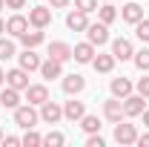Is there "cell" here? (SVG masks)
Instances as JSON below:
<instances>
[{
    "instance_id": "obj_27",
    "label": "cell",
    "mask_w": 149,
    "mask_h": 147,
    "mask_svg": "<svg viewBox=\"0 0 149 147\" xmlns=\"http://www.w3.org/2000/svg\"><path fill=\"white\" fill-rule=\"evenodd\" d=\"M20 144H26V147H37V144H43V136H37L35 130L29 127V130H26V136H20Z\"/></svg>"
},
{
    "instance_id": "obj_21",
    "label": "cell",
    "mask_w": 149,
    "mask_h": 147,
    "mask_svg": "<svg viewBox=\"0 0 149 147\" xmlns=\"http://www.w3.org/2000/svg\"><path fill=\"white\" fill-rule=\"evenodd\" d=\"M109 90L115 98H126V95H132V81L129 78H112Z\"/></svg>"
},
{
    "instance_id": "obj_11",
    "label": "cell",
    "mask_w": 149,
    "mask_h": 147,
    "mask_svg": "<svg viewBox=\"0 0 149 147\" xmlns=\"http://www.w3.org/2000/svg\"><path fill=\"white\" fill-rule=\"evenodd\" d=\"M26 98H29V104H35V107H40L43 101H49L46 84H29V87H26Z\"/></svg>"
},
{
    "instance_id": "obj_16",
    "label": "cell",
    "mask_w": 149,
    "mask_h": 147,
    "mask_svg": "<svg viewBox=\"0 0 149 147\" xmlns=\"http://www.w3.org/2000/svg\"><path fill=\"white\" fill-rule=\"evenodd\" d=\"M26 29H29V18H23V15H12V18L6 20V32L15 35V37H20Z\"/></svg>"
},
{
    "instance_id": "obj_6",
    "label": "cell",
    "mask_w": 149,
    "mask_h": 147,
    "mask_svg": "<svg viewBox=\"0 0 149 147\" xmlns=\"http://www.w3.org/2000/svg\"><path fill=\"white\" fill-rule=\"evenodd\" d=\"M63 118V107L55 104V101H43L40 104V121H46V124H57Z\"/></svg>"
},
{
    "instance_id": "obj_14",
    "label": "cell",
    "mask_w": 149,
    "mask_h": 147,
    "mask_svg": "<svg viewBox=\"0 0 149 147\" xmlns=\"http://www.w3.org/2000/svg\"><path fill=\"white\" fill-rule=\"evenodd\" d=\"M60 87H63L66 95H77V92H83V87H86V78L72 72V75H66V78H63V84H60Z\"/></svg>"
},
{
    "instance_id": "obj_9",
    "label": "cell",
    "mask_w": 149,
    "mask_h": 147,
    "mask_svg": "<svg viewBox=\"0 0 149 147\" xmlns=\"http://www.w3.org/2000/svg\"><path fill=\"white\" fill-rule=\"evenodd\" d=\"M112 55H115V61H129L135 55V49H132V43L126 37H115L112 40Z\"/></svg>"
},
{
    "instance_id": "obj_30",
    "label": "cell",
    "mask_w": 149,
    "mask_h": 147,
    "mask_svg": "<svg viewBox=\"0 0 149 147\" xmlns=\"http://www.w3.org/2000/svg\"><path fill=\"white\" fill-rule=\"evenodd\" d=\"M63 133H49V136H43V144H49V147H63Z\"/></svg>"
},
{
    "instance_id": "obj_34",
    "label": "cell",
    "mask_w": 149,
    "mask_h": 147,
    "mask_svg": "<svg viewBox=\"0 0 149 147\" xmlns=\"http://www.w3.org/2000/svg\"><path fill=\"white\" fill-rule=\"evenodd\" d=\"M69 3H72V0H49V6H52V9H66Z\"/></svg>"
},
{
    "instance_id": "obj_36",
    "label": "cell",
    "mask_w": 149,
    "mask_h": 147,
    "mask_svg": "<svg viewBox=\"0 0 149 147\" xmlns=\"http://www.w3.org/2000/svg\"><path fill=\"white\" fill-rule=\"evenodd\" d=\"M3 144L15 147V144H20V139H17V136H3Z\"/></svg>"
},
{
    "instance_id": "obj_29",
    "label": "cell",
    "mask_w": 149,
    "mask_h": 147,
    "mask_svg": "<svg viewBox=\"0 0 149 147\" xmlns=\"http://www.w3.org/2000/svg\"><path fill=\"white\" fill-rule=\"evenodd\" d=\"M135 35H138V40H149V20H138L135 23Z\"/></svg>"
},
{
    "instance_id": "obj_43",
    "label": "cell",
    "mask_w": 149,
    "mask_h": 147,
    "mask_svg": "<svg viewBox=\"0 0 149 147\" xmlns=\"http://www.w3.org/2000/svg\"><path fill=\"white\" fill-rule=\"evenodd\" d=\"M106 3H109V0H106Z\"/></svg>"
},
{
    "instance_id": "obj_19",
    "label": "cell",
    "mask_w": 149,
    "mask_h": 147,
    "mask_svg": "<svg viewBox=\"0 0 149 147\" xmlns=\"http://www.w3.org/2000/svg\"><path fill=\"white\" fill-rule=\"evenodd\" d=\"M0 107H6V110H15V107H20V90H15V87H6V90L0 92Z\"/></svg>"
},
{
    "instance_id": "obj_7",
    "label": "cell",
    "mask_w": 149,
    "mask_h": 147,
    "mask_svg": "<svg viewBox=\"0 0 149 147\" xmlns=\"http://www.w3.org/2000/svg\"><path fill=\"white\" fill-rule=\"evenodd\" d=\"M86 35H89V43L103 46V43L109 40V26H106V23H89V26H86Z\"/></svg>"
},
{
    "instance_id": "obj_41",
    "label": "cell",
    "mask_w": 149,
    "mask_h": 147,
    "mask_svg": "<svg viewBox=\"0 0 149 147\" xmlns=\"http://www.w3.org/2000/svg\"><path fill=\"white\" fill-rule=\"evenodd\" d=\"M3 6H6V0H0V9H3Z\"/></svg>"
},
{
    "instance_id": "obj_10",
    "label": "cell",
    "mask_w": 149,
    "mask_h": 147,
    "mask_svg": "<svg viewBox=\"0 0 149 147\" xmlns=\"http://www.w3.org/2000/svg\"><path fill=\"white\" fill-rule=\"evenodd\" d=\"M40 75H43L46 81L63 78V64H60V61H55V58H46V61L40 64Z\"/></svg>"
},
{
    "instance_id": "obj_15",
    "label": "cell",
    "mask_w": 149,
    "mask_h": 147,
    "mask_svg": "<svg viewBox=\"0 0 149 147\" xmlns=\"http://www.w3.org/2000/svg\"><path fill=\"white\" fill-rule=\"evenodd\" d=\"M72 58L77 61V64H92V58H95V43H77L72 49Z\"/></svg>"
},
{
    "instance_id": "obj_12",
    "label": "cell",
    "mask_w": 149,
    "mask_h": 147,
    "mask_svg": "<svg viewBox=\"0 0 149 147\" xmlns=\"http://www.w3.org/2000/svg\"><path fill=\"white\" fill-rule=\"evenodd\" d=\"M66 26L72 29V32H86V26H89V18H86V12H80V9H74L66 15Z\"/></svg>"
},
{
    "instance_id": "obj_4",
    "label": "cell",
    "mask_w": 149,
    "mask_h": 147,
    "mask_svg": "<svg viewBox=\"0 0 149 147\" xmlns=\"http://www.w3.org/2000/svg\"><path fill=\"white\" fill-rule=\"evenodd\" d=\"M103 115L109 118L112 124L123 121V118H126V112H123V101H120V98H115V95H112L109 101H103Z\"/></svg>"
},
{
    "instance_id": "obj_42",
    "label": "cell",
    "mask_w": 149,
    "mask_h": 147,
    "mask_svg": "<svg viewBox=\"0 0 149 147\" xmlns=\"http://www.w3.org/2000/svg\"><path fill=\"white\" fill-rule=\"evenodd\" d=\"M0 141H3V130H0Z\"/></svg>"
},
{
    "instance_id": "obj_31",
    "label": "cell",
    "mask_w": 149,
    "mask_h": 147,
    "mask_svg": "<svg viewBox=\"0 0 149 147\" xmlns=\"http://www.w3.org/2000/svg\"><path fill=\"white\" fill-rule=\"evenodd\" d=\"M74 9H80V12H95L97 9V0H74Z\"/></svg>"
},
{
    "instance_id": "obj_18",
    "label": "cell",
    "mask_w": 149,
    "mask_h": 147,
    "mask_svg": "<svg viewBox=\"0 0 149 147\" xmlns=\"http://www.w3.org/2000/svg\"><path fill=\"white\" fill-rule=\"evenodd\" d=\"M86 115V107H83V101H66V107H63V118H69V121H80Z\"/></svg>"
},
{
    "instance_id": "obj_25",
    "label": "cell",
    "mask_w": 149,
    "mask_h": 147,
    "mask_svg": "<svg viewBox=\"0 0 149 147\" xmlns=\"http://www.w3.org/2000/svg\"><path fill=\"white\" fill-rule=\"evenodd\" d=\"M80 127L86 130V133H100V118L97 115H83L80 118Z\"/></svg>"
},
{
    "instance_id": "obj_13",
    "label": "cell",
    "mask_w": 149,
    "mask_h": 147,
    "mask_svg": "<svg viewBox=\"0 0 149 147\" xmlns=\"http://www.w3.org/2000/svg\"><path fill=\"white\" fill-rule=\"evenodd\" d=\"M49 58H55V61H60V64H66V61L72 58V46L63 43V40H52V43H49Z\"/></svg>"
},
{
    "instance_id": "obj_23",
    "label": "cell",
    "mask_w": 149,
    "mask_h": 147,
    "mask_svg": "<svg viewBox=\"0 0 149 147\" xmlns=\"http://www.w3.org/2000/svg\"><path fill=\"white\" fill-rule=\"evenodd\" d=\"M20 40H23V46H26V49H35V46L43 43V29H32V32L26 29V32L20 35Z\"/></svg>"
},
{
    "instance_id": "obj_20",
    "label": "cell",
    "mask_w": 149,
    "mask_h": 147,
    "mask_svg": "<svg viewBox=\"0 0 149 147\" xmlns=\"http://www.w3.org/2000/svg\"><path fill=\"white\" fill-rule=\"evenodd\" d=\"M120 18L126 20V23H132V26H135L138 20L143 18V6H141V3H126V6L120 9Z\"/></svg>"
},
{
    "instance_id": "obj_8",
    "label": "cell",
    "mask_w": 149,
    "mask_h": 147,
    "mask_svg": "<svg viewBox=\"0 0 149 147\" xmlns=\"http://www.w3.org/2000/svg\"><path fill=\"white\" fill-rule=\"evenodd\" d=\"M6 87H15V90H26L29 87V72L17 66V69H9L6 72Z\"/></svg>"
},
{
    "instance_id": "obj_26",
    "label": "cell",
    "mask_w": 149,
    "mask_h": 147,
    "mask_svg": "<svg viewBox=\"0 0 149 147\" xmlns=\"http://www.w3.org/2000/svg\"><path fill=\"white\" fill-rule=\"evenodd\" d=\"M132 61H135V66H138L141 72H149V49L135 52V55H132Z\"/></svg>"
},
{
    "instance_id": "obj_2",
    "label": "cell",
    "mask_w": 149,
    "mask_h": 147,
    "mask_svg": "<svg viewBox=\"0 0 149 147\" xmlns=\"http://www.w3.org/2000/svg\"><path fill=\"white\" fill-rule=\"evenodd\" d=\"M49 23H52V6H32L29 9V26L46 29Z\"/></svg>"
},
{
    "instance_id": "obj_38",
    "label": "cell",
    "mask_w": 149,
    "mask_h": 147,
    "mask_svg": "<svg viewBox=\"0 0 149 147\" xmlns=\"http://www.w3.org/2000/svg\"><path fill=\"white\" fill-rule=\"evenodd\" d=\"M141 115H143V127H149V110H143Z\"/></svg>"
},
{
    "instance_id": "obj_33",
    "label": "cell",
    "mask_w": 149,
    "mask_h": 147,
    "mask_svg": "<svg viewBox=\"0 0 149 147\" xmlns=\"http://www.w3.org/2000/svg\"><path fill=\"white\" fill-rule=\"evenodd\" d=\"M138 92H141L143 98H149V75H143V78L138 81Z\"/></svg>"
},
{
    "instance_id": "obj_39",
    "label": "cell",
    "mask_w": 149,
    "mask_h": 147,
    "mask_svg": "<svg viewBox=\"0 0 149 147\" xmlns=\"http://www.w3.org/2000/svg\"><path fill=\"white\" fill-rule=\"evenodd\" d=\"M3 84H6V72L0 69V87H3Z\"/></svg>"
},
{
    "instance_id": "obj_5",
    "label": "cell",
    "mask_w": 149,
    "mask_h": 147,
    "mask_svg": "<svg viewBox=\"0 0 149 147\" xmlns=\"http://www.w3.org/2000/svg\"><path fill=\"white\" fill-rule=\"evenodd\" d=\"M143 110H146V98H143L141 92L123 98V112H126V118H135V115H141Z\"/></svg>"
},
{
    "instance_id": "obj_35",
    "label": "cell",
    "mask_w": 149,
    "mask_h": 147,
    "mask_svg": "<svg viewBox=\"0 0 149 147\" xmlns=\"http://www.w3.org/2000/svg\"><path fill=\"white\" fill-rule=\"evenodd\" d=\"M6 6H9V9H23L26 0H6Z\"/></svg>"
},
{
    "instance_id": "obj_37",
    "label": "cell",
    "mask_w": 149,
    "mask_h": 147,
    "mask_svg": "<svg viewBox=\"0 0 149 147\" xmlns=\"http://www.w3.org/2000/svg\"><path fill=\"white\" fill-rule=\"evenodd\" d=\"M138 144H141V147H149V133H143V136H138Z\"/></svg>"
},
{
    "instance_id": "obj_17",
    "label": "cell",
    "mask_w": 149,
    "mask_h": 147,
    "mask_svg": "<svg viewBox=\"0 0 149 147\" xmlns=\"http://www.w3.org/2000/svg\"><path fill=\"white\" fill-rule=\"evenodd\" d=\"M20 58V66L26 69V72H35V69H40V55H37L35 49H23V55H17Z\"/></svg>"
},
{
    "instance_id": "obj_24",
    "label": "cell",
    "mask_w": 149,
    "mask_h": 147,
    "mask_svg": "<svg viewBox=\"0 0 149 147\" xmlns=\"http://www.w3.org/2000/svg\"><path fill=\"white\" fill-rule=\"evenodd\" d=\"M97 18H100V23H106V26L118 20V9L112 6V0L106 3V6H100V9H97Z\"/></svg>"
},
{
    "instance_id": "obj_22",
    "label": "cell",
    "mask_w": 149,
    "mask_h": 147,
    "mask_svg": "<svg viewBox=\"0 0 149 147\" xmlns=\"http://www.w3.org/2000/svg\"><path fill=\"white\" fill-rule=\"evenodd\" d=\"M92 66L97 69V72H103V75L112 72V69H115V55H112V52H109V55H95L92 58Z\"/></svg>"
},
{
    "instance_id": "obj_40",
    "label": "cell",
    "mask_w": 149,
    "mask_h": 147,
    "mask_svg": "<svg viewBox=\"0 0 149 147\" xmlns=\"http://www.w3.org/2000/svg\"><path fill=\"white\" fill-rule=\"evenodd\" d=\"M3 32H6V23H3V20H0V35H3Z\"/></svg>"
},
{
    "instance_id": "obj_32",
    "label": "cell",
    "mask_w": 149,
    "mask_h": 147,
    "mask_svg": "<svg viewBox=\"0 0 149 147\" xmlns=\"http://www.w3.org/2000/svg\"><path fill=\"white\" fill-rule=\"evenodd\" d=\"M86 147H103V139H100V133H89V139H86Z\"/></svg>"
},
{
    "instance_id": "obj_3",
    "label": "cell",
    "mask_w": 149,
    "mask_h": 147,
    "mask_svg": "<svg viewBox=\"0 0 149 147\" xmlns=\"http://www.w3.org/2000/svg\"><path fill=\"white\" fill-rule=\"evenodd\" d=\"M115 141H118L120 147H126V144H135V141H138V130H135V124L118 121V127H115Z\"/></svg>"
},
{
    "instance_id": "obj_1",
    "label": "cell",
    "mask_w": 149,
    "mask_h": 147,
    "mask_svg": "<svg viewBox=\"0 0 149 147\" xmlns=\"http://www.w3.org/2000/svg\"><path fill=\"white\" fill-rule=\"evenodd\" d=\"M37 121H40V112L35 110V104H23V107H15V124L23 130L35 127Z\"/></svg>"
},
{
    "instance_id": "obj_28",
    "label": "cell",
    "mask_w": 149,
    "mask_h": 147,
    "mask_svg": "<svg viewBox=\"0 0 149 147\" xmlns=\"http://www.w3.org/2000/svg\"><path fill=\"white\" fill-rule=\"evenodd\" d=\"M9 58H15V43L0 37V61H9Z\"/></svg>"
}]
</instances>
